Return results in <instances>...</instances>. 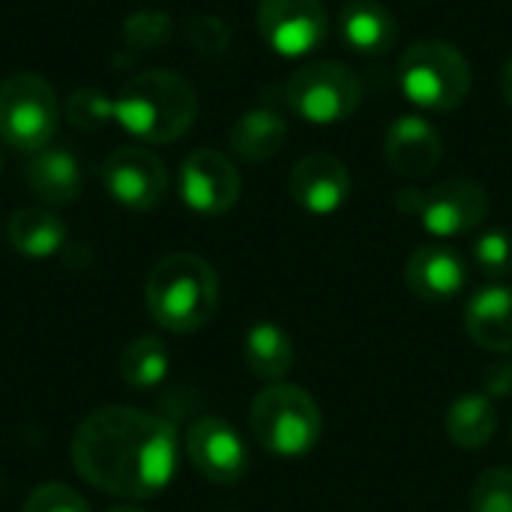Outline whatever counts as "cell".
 Returning a JSON list of instances; mask_svg holds the SVG:
<instances>
[{
  "label": "cell",
  "instance_id": "obj_1",
  "mask_svg": "<svg viewBox=\"0 0 512 512\" xmlns=\"http://www.w3.org/2000/svg\"><path fill=\"white\" fill-rule=\"evenodd\" d=\"M177 459L174 423L129 405L93 411L72 438V465L81 480L126 501H144L168 489Z\"/></svg>",
  "mask_w": 512,
  "mask_h": 512
},
{
  "label": "cell",
  "instance_id": "obj_2",
  "mask_svg": "<svg viewBox=\"0 0 512 512\" xmlns=\"http://www.w3.org/2000/svg\"><path fill=\"white\" fill-rule=\"evenodd\" d=\"M198 114L192 84L165 69L129 78L114 96V120L138 141L171 144L186 135Z\"/></svg>",
  "mask_w": 512,
  "mask_h": 512
},
{
  "label": "cell",
  "instance_id": "obj_3",
  "mask_svg": "<svg viewBox=\"0 0 512 512\" xmlns=\"http://www.w3.org/2000/svg\"><path fill=\"white\" fill-rule=\"evenodd\" d=\"M144 303L150 318L168 333H195L216 315L219 279L216 270L189 252L162 258L144 285Z\"/></svg>",
  "mask_w": 512,
  "mask_h": 512
},
{
  "label": "cell",
  "instance_id": "obj_4",
  "mask_svg": "<svg viewBox=\"0 0 512 512\" xmlns=\"http://www.w3.org/2000/svg\"><path fill=\"white\" fill-rule=\"evenodd\" d=\"M249 426L255 441L279 459H300L312 453L324 432L318 402L303 387L282 381L255 396Z\"/></svg>",
  "mask_w": 512,
  "mask_h": 512
},
{
  "label": "cell",
  "instance_id": "obj_5",
  "mask_svg": "<svg viewBox=\"0 0 512 512\" xmlns=\"http://www.w3.org/2000/svg\"><path fill=\"white\" fill-rule=\"evenodd\" d=\"M396 78L405 99L432 114L459 108L468 99L474 81L468 57L444 39L414 42L402 54Z\"/></svg>",
  "mask_w": 512,
  "mask_h": 512
},
{
  "label": "cell",
  "instance_id": "obj_6",
  "mask_svg": "<svg viewBox=\"0 0 512 512\" xmlns=\"http://www.w3.org/2000/svg\"><path fill=\"white\" fill-rule=\"evenodd\" d=\"M60 123L54 87L36 72H15L0 81V138L21 153L48 147Z\"/></svg>",
  "mask_w": 512,
  "mask_h": 512
},
{
  "label": "cell",
  "instance_id": "obj_7",
  "mask_svg": "<svg viewBox=\"0 0 512 512\" xmlns=\"http://www.w3.org/2000/svg\"><path fill=\"white\" fill-rule=\"evenodd\" d=\"M363 99L360 78L336 60H318L300 66L285 84L288 108L315 126H333L348 120Z\"/></svg>",
  "mask_w": 512,
  "mask_h": 512
},
{
  "label": "cell",
  "instance_id": "obj_8",
  "mask_svg": "<svg viewBox=\"0 0 512 512\" xmlns=\"http://www.w3.org/2000/svg\"><path fill=\"white\" fill-rule=\"evenodd\" d=\"M396 207L408 216H417L432 237H462L483 225L489 213V195L480 183L453 177L432 189H399Z\"/></svg>",
  "mask_w": 512,
  "mask_h": 512
},
{
  "label": "cell",
  "instance_id": "obj_9",
  "mask_svg": "<svg viewBox=\"0 0 512 512\" xmlns=\"http://www.w3.org/2000/svg\"><path fill=\"white\" fill-rule=\"evenodd\" d=\"M258 33L282 57L312 54L327 39V9L321 0H258Z\"/></svg>",
  "mask_w": 512,
  "mask_h": 512
},
{
  "label": "cell",
  "instance_id": "obj_10",
  "mask_svg": "<svg viewBox=\"0 0 512 512\" xmlns=\"http://www.w3.org/2000/svg\"><path fill=\"white\" fill-rule=\"evenodd\" d=\"M102 183L120 207L147 213L162 204L168 171L162 159L144 147H117L102 165Z\"/></svg>",
  "mask_w": 512,
  "mask_h": 512
},
{
  "label": "cell",
  "instance_id": "obj_11",
  "mask_svg": "<svg viewBox=\"0 0 512 512\" xmlns=\"http://www.w3.org/2000/svg\"><path fill=\"white\" fill-rule=\"evenodd\" d=\"M186 456L204 480L219 486H234L249 471V447L222 417H198L189 426Z\"/></svg>",
  "mask_w": 512,
  "mask_h": 512
},
{
  "label": "cell",
  "instance_id": "obj_12",
  "mask_svg": "<svg viewBox=\"0 0 512 512\" xmlns=\"http://www.w3.org/2000/svg\"><path fill=\"white\" fill-rule=\"evenodd\" d=\"M180 198L198 216H222L240 198V171L219 150H195L180 165Z\"/></svg>",
  "mask_w": 512,
  "mask_h": 512
},
{
  "label": "cell",
  "instance_id": "obj_13",
  "mask_svg": "<svg viewBox=\"0 0 512 512\" xmlns=\"http://www.w3.org/2000/svg\"><path fill=\"white\" fill-rule=\"evenodd\" d=\"M291 201L312 216H333L351 195V171L333 153L303 156L288 177Z\"/></svg>",
  "mask_w": 512,
  "mask_h": 512
},
{
  "label": "cell",
  "instance_id": "obj_14",
  "mask_svg": "<svg viewBox=\"0 0 512 512\" xmlns=\"http://www.w3.org/2000/svg\"><path fill=\"white\" fill-rule=\"evenodd\" d=\"M444 156V138L432 120L420 114H402L390 123L384 135V159L387 165L411 180L429 177Z\"/></svg>",
  "mask_w": 512,
  "mask_h": 512
},
{
  "label": "cell",
  "instance_id": "obj_15",
  "mask_svg": "<svg viewBox=\"0 0 512 512\" xmlns=\"http://www.w3.org/2000/svg\"><path fill=\"white\" fill-rule=\"evenodd\" d=\"M405 282L411 294L426 303H450L468 285V264L456 249L429 243L408 258Z\"/></svg>",
  "mask_w": 512,
  "mask_h": 512
},
{
  "label": "cell",
  "instance_id": "obj_16",
  "mask_svg": "<svg viewBox=\"0 0 512 512\" xmlns=\"http://www.w3.org/2000/svg\"><path fill=\"white\" fill-rule=\"evenodd\" d=\"M465 333L474 345L512 354V288L489 285L465 303Z\"/></svg>",
  "mask_w": 512,
  "mask_h": 512
},
{
  "label": "cell",
  "instance_id": "obj_17",
  "mask_svg": "<svg viewBox=\"0 0 512 512\" xmlns=\"http://www.w3.org/2000/svg\"><path fill=\"white\" fill-rule=\"evenodd\" d=\"M339 36L342 42L366 57H381L393 51L399 39V27L393 12L378 0H348L339 12Z\"/></svg>",
  "mask_w": 512,
  "mask_h": 512
},
{
  "label": "cell",
  "instance_id": "obj_18",
  "mask_svg": "<svg viewBox=\"0 0 512 512\" xmlns=\"http://www.w3.org/2000/svg\"><path fill=\"white\" fill-rule=\"evenodd\" d=\"M81 165L69 150L45 147L27 165V186L45 204H72L81 195Z\"/></svg>",
  "mask_w": 512,
  "mask_h": 512
},
{
  "label": "cell",
  "instance_id": "obj_19",
  "mask_svg": "<svg viewBox=\"0 0 512 512\" xmlns=\"http://www.w3.org/2000/svg\"><path fill=\"white\" fill-rule=\"evenodd\" d=\"M243 360L255 378L279 384L282 378H288V372L297 363L294 339L279 324L258 321L249 327V333L243 339Z\"/></svg>",
  "mask_w": 512,
  "mask_h": 512
},
{
  "label": "cell",
  "instance_id": "obj_20",
  "mask_svg": "<svg viewBox=\"0 0 512 512\" xmlns=\"http://www.w3.org/2000/svg\"><path fill=\"white\" fill-rule=\"evenodd\" d=\"M288 138V123L276 108L258 105L240 114L231 126V150L246 162H267L273 159Z\"/></svg>",
  "mask_w": 512,
  "mask_h": 512
},
{
  "label": "cell",
  "instance_id": "obj_21",
  "mask_svg": "<svg viewBox=\"0 0 512 512\" xmlns=\"http://www.w3.org/2000/svg\"><path fill=\"white\" fill-rule=\"evenodd\" d=\"M447 438L462 450H483L498 429L495 402L486 393H462L444 417Z\"/></svg>",
  "mask_w": 512,
  "mask_h": 512
},
{
  "label": "cell",
  "instance_id": "obj_22",
  "mask_svg": "<svg viewBox=\"0 0 512 512\" xmlns=\"http://www.w3.org/2000/svg\"><path fill=\"white\" fill-rule=\"evenodd\" d=\"M9 243L24 258H51L66 243V225L45 207H24L9 219Z\"/></svg>",
  "mask_w": 512,
  "mask_h": 512
},
{
  "label": "cell",
  "instance_id": "obj_23",
  "mask_svg": "<svg viewBox=\"0 0 512 512\" xmlns=\"http://www.w3.org/2000/svg\"><path fill=\"white\" fill-rule=\"evenodd\" d=\"M117 369H120V378L132 390H156L168 378L171 354H168V348H165L162 339H156V336H138V339H132L120 351Z\"/></svg>",
  "mask_w": 512,
  "mask_h": 512
},
{
  "label": "cell",
  "instance_id": "obj_24",
  "mask_svg": "<svg viewBox=\"0 0 512 512\" xmlns=\"http://www.w3.org/2000/svg\"><path fill=\"white\" fill-rule=\"evenodd\" d=\"M474 264L489 279H507L512 273V234L489 228L474 240Z\"/></svg>",
  "mask_w": 512,
  "mask_h": 512
},
{
  "label": "cell",
  "instance_id": "obj_25",
  "mask_svg": "<svg viewBox=\"0 0 512 512\" xmlns=\"http://www.w3.org/2000/svg\"><path fill=\"white\" fill-rule=\"evenodd\" d=\"M471 512H512V468H489L477 477Z\"/></svg>",
  "mask_w": 512,
  "mask_h": 512
},
{
  "label": "cell",
  "instance_id": "obj_26",
  "mask_svg": "<svg viewBox=\"0 0 512 512\" xmlns=\"http://www.w3.org/2000/svg\"><path fill=\"white\" fill-rule=\"evenodd\" d=\"M66 117L72 126L84 129V132H93V129H102L108 120H114V99H108L102 90H90V87H81L69 96L66 102Z\"/></svg>",
  "mask_w": 512,
  "mask_h": 512
},
{
  "label": "cell",
  "instance_id": "obj_27",
  "mask_svg": "<svg viewBox=\"0 0 512 512\" xmlns=\"http://www.w3.org/2000/svg\"><path fill=\"white\" fill-rule=\"evenodd\" d=\"M123 39L132 48L150 51V48H162L171 39V18L159 9H144V12H132L123 24Z\"/></svg>",
  "mask_w": 512,
  "mask_h": 512
},
{
  "label": "cell",
  "instance_id": "obj_28",
  "mask_svg": "<svg viewBox=\"0 0 512 512\" xmlns=\"http://www.w3.org/2000/svg\"><path fill=\"white\" fill-rule=\"evenodd\" d=\"M21 512H90V507L75 489L63 483H45L27 495Z\"/></svg>",
  "mask_w": 512,
  "mask_h": 512
},
{
  "label": "cell",
  "instance_id": "obj_29",
  "mask_svg": "<svg viewBox=\"0 0 512 512\" xmlns=\"http://www.w3.org/2000/svg\"><path fill=\"white\" fill-rule=\"evenodd\" d=\"M192 48L204 57H219L228 48V27L216 15H198L186 24Z\"/></svg>",
  "mask_w": 512,
  "mask_h": 512
},
{
  "label": "cell",
  "instance_id": "obj_30",
  "mask_svg": "<svg viewBox=\"0 0 512 512\" xmlns=\"http://www.w3.org/2000/svg\"><path fill=\"white\" fill-rule=\"evenodd\" d=\"M483 393L495 402V399H510L512 396V360H501L495 366H489L486 378H483Z\"/></svg>",
  "mask_w": 512,
  "mask_h": 512
},
{
  "label": "cell",
  "instance_id": "obj_31",
  "mask_svg": "<svg viewBox=\"0 0 512 512\" xmlns=\"http://www.w3.org/2000/svg\"><path fill=\"white\" fill-rule=\"evenodd\" d=\"M501 93H504L507 105H510V108H512V57H510V60H507L504 72H501Z\"/></svg>",
  "mask_w": 512,
  "mask_h": 512
},
{
  "label": "cell",
  "instance_id": "obj_32",
  "mask_svg": "<svg viewBox=\"0 0 512 512\" xmlns=\"http://www.w3.org/2000/svg\"><path fill=\"white\" fill-rule=\"evenodd\" d=\"M108 512H144V510H138V507H111Z\"/></svg>",
  "mask_w": 512,
  "mask_h": 512
},
{
  "label": "cell",
  "instance_id": "obj_33",
  "mask_svg": "<svg viewBox=\"0 0 512 512\" xmlns=\"http://www.w3.org/2000/svg\"><path fill=\"white\" fill-rule=\"evenodd\" d=\"M0 168H3V159H0Z\"/></svg>",
  "mask_w": 512,
  "mask_h": 512
}]
</instances>
